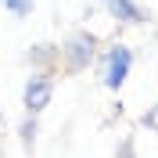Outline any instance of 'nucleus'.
Instances as JSON below:
<instances>
[{
  "mask_svg": "<svg viewBox=\"0 0 158 158\" xmlns=\"http://www.w3.org/2000/svg\"><path fill=\"white\" fill-rule=\"evenodd\" d=\"M40 115H29V111H25V118H22V148L25 151H32V144H36V133H40V122H36Z\"/></svg>",
  "mask_w": 158,
  "mask_h": 158,
  "instance_id": "nucleus-6",
  "label": "nucleus"
},
{
  "mask_svg": "<svg viewBox=\"0 0 158 158\" xmlns=\"http://www.w3.org/2000/svg\"><path fill=\"white\" fill-rule=\"evenodd\" d=\"M129 69H133V50L126 43H111L101 58V83L108 90H122L129 79Z\"/></svg>",
  "mask_w": 158,
  "mask_h": 158,
  "instance_id": "nucleus-2",
  "label": "nucleus"
},
{
  "mask_svg": "<svg viewBox=\"0 0 158 158\" xmlns=\"http://www.w3.org/2000/svg\"><path fill=\"white\" fill-rule=\"evenodd\" d=\"M29 65L36 72H58L61 69V54H58V47L54 43H36V47H29Z\"/></svg>",
  "mask_w": 158,
  "mask_h": 158,
  "instance_id": "nucleus-5",
  "label": "nucleus"
},
{
  "mask_svg": "<svg viewBox=\"0 0 158 158\" xmlns=\"http://www.w3.org/2000/svg\"><path fill=\"white\" fill-rule=\"evenodd\" d=\"M101 7L108 11L118 25H144V22H148V15H144L140 4H133V0H101Z\"/></svg>",
  "mask_w": 158,
  "mask_h": 158,
  "instance_id": "nucleus-4",
  "label": "nucleus"
},
{
  "mask_svg": "<svg viewBox=\"0 0 158 158\" xmlns=\"http://www.w3.org/2000/svg\"><path fill=\"white\" fill-rule=\"evenodd\" d=\"M54 97V72H32L25 79V86H22V104L29 115H40V111L50 104Z\"/></svg>",
  "mask_w": 158,
  "mask_h": 158,
  "instance_id": "nucleus-3",
  "label": "nucleus"
},
{
  "mask_svg": "<svg viewBox=\"0 0 158 158\" xmlns=\"http://www.w3.org/2000/svg\"><path fill=\"white\" fill-rule=\"evenodd\" d=\"M58 54H61V69L69 72V76H79V72H86L97 61V36L86 32V29H76V32L65 36Z\"/></svg>",
  "mask_w": 158,
  "mask_h": 158,
  "instance_id": "nucleus-1",
  "label": "nucleus"
},
{
  "mask_svg": "<svg viewBox=\"0 0 158 158\" xmlns=\"http://www.w3.org/2000/svg\"><path fill=\"white\" fill-rule=\"evenodd\" d=\"M140 126H144V129H151V133H158V101L151 104L148 111H144V115H140Z\"/></svg>",
  "mask_w": 158,
  "mask_h": 158,
  "instance_id": "nucleus-8",
  "label": "nucleus"
},
{
  "mask_svg": "<svg viewBox=\"0 0 158 158\" xmlns=\"http://www.w3.org/2000/svg\"><path fill=\"white\" fill-rule=\"evenodd\" d=\"M32 7H36V0H4V11H7V15H15V18L32 15Z\"/></svg>",
  "mask_w": 158,
  "mask_h": 158,
  "instance_id": "nucleus-7",
  "label": "nucleus"
}]
</instances>
